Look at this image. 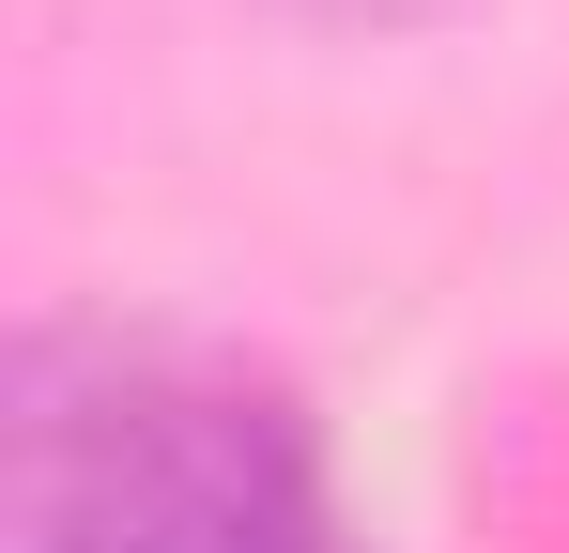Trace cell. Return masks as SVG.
Instances as JSON below:
<instances>
[{
    "label": "cell",
    "mask_w": 569,
    "mask_h": 553,
    "mask_svg": "<svg viewBox=\"0 0 569 553\" xmlns=\"http://www.w3.org/2000/svg\"><path fill=\"white\" fill-rule=\"evenodd\" d=\"M16 553H355L323 446L262 369L47 354L16 415Z\"/></svg>",
    "instance_id": "obj_1"
}]
</instances>
